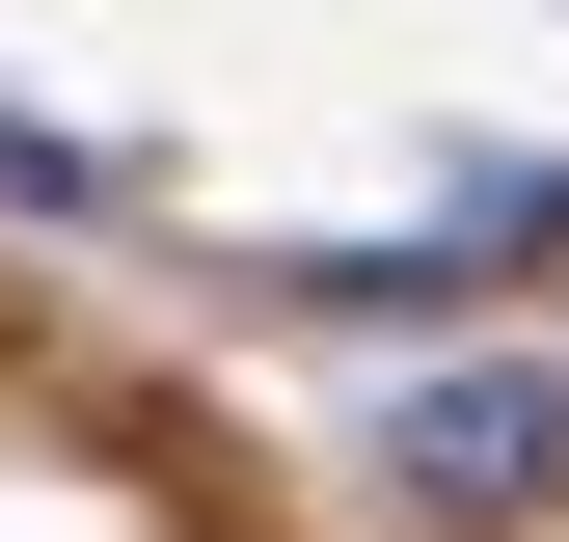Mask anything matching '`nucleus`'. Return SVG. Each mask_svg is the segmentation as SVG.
Masks as SVG:
<instances>
[{
	"mask_svg": "<svg viewBox=\"0 0 569 542\" xmlns=\"http://www.w3.org/2000/svg\"><path fill=\"white\" fill-rule=\"evenodd\" d=\"M407 489H435V515H542L569 489V380H516V353H488V380H435V406H407Z\"/></svg>",
	"mask_w": 569,
	"mask_h": 542,
	"instance_id": "obj_1",
	"label": "nucleus"
}]
</instances>
